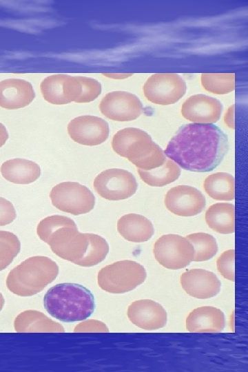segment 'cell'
Listing matches in <instances>:
<instances>
[{"instance_id":"836d02e7","label":"cell","mask_w":248,"mask_h":372,"mask_svg":"<svg viewBox=\"0 0 248 372\" xmlns=\"http://www.w3.org/2000/svg\"><path fill=\"white\" fill-rule=\"evenodd\" d=\"M9 135L6 127L0 123V147H1L8 139Z\"/></svg>"},{"instance_id":"52a82bcc","label":"cell","mask_w":248,"mask_h":372,"mask_svg":"<svg viewBox=\"0 0 248 372\" xmlns=\"http://www.w3.org/2000/svg\"><path fill=\"white\" fill-rule=\"evenodd\" d=\"M52 204L58 209L74 216L93 209L95 197L85 185L76 182H63L55 185L50 193Z\"/></svg>"},{"instance_id":"ba28073f","label":"cell","mask_w":248,"mask_h":372,"mask_svg":"<svg viewBox=\"0 0 248 372\" xmlns=\"http://www.w3.org/2000/svg\"><path fill=\"white\" fill-rule=\"evenodd\" d=\"M153 252L163 267L172 270L189 265L194 258V249L186 237L178 234H165L154 243Z\"/></svg>"},{"instance_id":"9a60e30c","label":"cell","mask_w":248,"mask_h":372,"mask_svg":"<svg viewBox=\"0 0 248 372\" xmlns=\"http://www.w3.org/2000/svg\"><path fill=\"white\" fill-rule=\"evenodd\" d=\"M223 105L216 99L205 94L189 96L183 104L182 116L194 123H216L220 118Z\"/></svg>"},{"instance_id":"484cf974","label":"cell","mask_w":248,"mask_h":372,"mask_svg":"<svg viewBox=\"0 0 248 372\" xmlns=\"http://www.w3.org/2000/svg\"><path fill=\"white\" fill-rule=\"evenodd\" d=\"M194 249L193 261L202 262L212 258L218 251V245L215 238L211 234L198 232L186 236Z\"/></svg>"},{"instance_id":"5b68a950","label":"cell","mask_w":248,"mask_h":372,"mask_svg":"<svg viewBox=\"0 0 248 372\" xmlns=\"http://www.w3.org/2000/svg\"><path fill=\"white\" fill-rule=\"evenodd\" d=\"M59 274L57 264L46 256H32L12 269L6 278L10 292L19 296H31L41 292Z\"/></svg>"},{"instance_id":"5bb4252c","label":"cell","mask_w":248,"mask_h":372,"mask_svg":"<svg viewBox=\"0 0 248 372\" xmlns=\"http://www.w3.org/2000/svg\"><path fill=\"white\" fill-rule=\"evenodd\" d=\"M40 90L43 99L48 103L64 105L76 102L81 94V85L77 76L54 74L43 80Z\"/></svg>"},{"instance_id":"f1b7e54d","label":"cell","mask_w":248,"mask_h":372,"mask_svg":"<svg viewBox=\"0 0 248 372\" xmlns=\"http://www.w3.org/2000/svg\"><path fill=\"white\" fill-rule=\"evenodd\" d=\"M81 92L79 97L75 103H89L95 100L101 92V85L96 79L85 76H78Z\"/></svg>"},{"instance_id":"4fadbf2b","label":"cell","mask_w":248,"mask_h":372,"mask_svg":"<svg viewBox=\"0 0 248 372\" xmlns=\"http://www.w3.org/2000/svg\"><path fill=\"white\" fill-rule=\"evenodd\" d=\"M165 205L172 213L180 216H194L205 207L204 195L190 185H177L169 189L165 196Z\"/></svg>"},{"instance_id":"7a4b0ae2","label":"cell","mask_w":248,"mask_h":372,"mask_svg":"<svg viewBox=\"0 0 248 372\" xmlns=\"http://www.w3.org/2000/svg\"><path fill=\"white\" fill-rule=\"evenodd\" d=\"M37 233L56 256L81 267L98 265L109 252V245L104 238L79 232L74 221L65 216L43 218L37 225Z\"/></svg>"},{"instance_id":"44dd1931","label":"cell","mask_w":248,"mask_h":372,"mask_svg":"<svg viewBox=\"0 0 248 372\" xmlns=\"http://www.w3.org/2000/svg\"><path fill=\"white\" fill-rule=\"evenodd\" d=\"M0 172L6 180L16 184L32 183L41 175V168L37 163L19 158L3 162Z\"/></svg>"},{"instance_id":"277c9868","label":"cell","mask_w":248,"mask_h":372,"mask_svg":"<svg viewBox=\"0 0 248 372\" xmlns=\"http://www.w3.org/2000/svg\"><path fill=\"white\" fill-rule=\"evenodd\" d=\"M114 152L126 158L137 169L150 170L161 166L166 161L164 151L144 130L126 127L118 131L112 140Z\"/></svg>"},{"instance_id":"603a6c76","label":"cell","mask_w":248,"mask_h":372,"mask_svg":"<svg viewBox=\"0 0 248 372\" xmlns=\"http://www.w3.org/2000/svg\"><path fill=\"white\" fill-rule=\"evenodd\" d=\"M205 218L208 227L217 233L229 234L235 231V207L233 204L215 203L207 209Z\"/></svg>"},{"instance_id":"f546056e","label":"cell","mask_w":248,"mask_h":372,"mask_svg":"<svg viewBox=\"0 0 248 372\" xmlns=\"http://www.w3.org/2000/svg\"><path fill=\"white\" fill-rule=\"evenodd\" d=\"M235 251L228 249L224 251L217 259L216 266L218 272L226 279L234 281Z\"/></svg>"},{"instance_id":"6da1fadb","label":"cell","mask_w":248,"mask_h":372,"mask_svg":"<svg viewBox=\"0 0 248 372\" xmlns=\"http://www.w3.org/2000/svg\"><path fill=\"white\" fill-rule=\"evenodd\" d=\"M228 149L227 136L220 128L193 123L179 127L164 153L185 170L208 172L220 164Z\"/></svg>"},{"instance_id":"8992f818","label":"cell","mask_w":248,"mask_h":372,"mask_svg":"<svg viewBox=\"0 0 248 372\" xmlns=\"http://www.w3.org/2000/svg\"><path fill=\"white\" fill-rule=\"evenodd\" d=\"M147 277L144 267L138 262L123 260L103 267L98 273L99 286L111 293H123L132 291Z\"/></svg>"},{"instance_id":"e0dca14e","label":"cell","mask_w":248,"mask_h":372,"mask_svg":"<svg viewBox=\"0 0 248 372\" xmlns=\"http://www.w3.org/2000/svg\"><path fill=\"white\" fill-rule=\"evenodd\" d=\"M127 316L132 324L145 330L163 328L167 323V313L156 301L143 299L133 302L127 308Z\"/></svg>"},{"instance_id":"d6a6232c","label":"cell","mask_w":248,"mask_h":372,"mask_svg":"<svg viewBox=\"0 0 248 372\" xmlns=\"http://www.w3.org/2000/svg\"><path fill=\"white\" fill-rule=\"evenodd\" d=\"M234 111L235 105H232L228 108L224 116L225 123L231 129L235 128Z\"/></svg>"},{"instance_id":"ac0fdd59","label":"cell","mask_w":248,"mask_h":372,"mask_svg":"<svg viewBox=\"0 0 248 372\" xmlns=\"http://www.w3.org/2000/svg\"><path fill=\"white\" fill-rule=\"evenodd\" d=\"M35 97L33 87L20 79H7L0 81V107L16 110L28 106Z\"/></svg>"},{"instance_id":"9c48e42d","label":"cell","mask_w":248,"mask_h":372,"mask_svg":"<svg viewBox=\"0 0 248 372\" xmlns=\"http://www.w3.org/2000/svg\"><path fill=\"white\" fill-rule=\"evenodd\" d=\"M94 187L102 198L109 200H121L132 196L138 183L134 176L123 169H108L103 171L94 180Z\"/></svg>"},{"instance_id":"8fae6325","label":"cell","mask_w":248,"mask_h":372,"mask_svg":"<svg viewBox=\"0 0 248 372\" xmlns=\"http://www.w3.org/2000/svg\"><path fill=\"white\" fill-rule=\"evenodd\" d=\"M99 109L110 120L131 121L142 114L143 106L136 95L125 91H113L103 98Z\"/></svg>"},{"instance_id":"d6986e66","label":"cell","mask_w":248,"mask_h":372,"mask_svg":"<svg viewBox=\"0 0 248 372\" xmlns=\"http://www.w3.org/2000/svg\"><path fill=\"white\" fill-rule=\"evenodd\" d=\"M185 323L187 330L190 332H219L225 328V318L220 309L204 306L192 311Z\"/></svg>"},{"instance_id":"e575fe53","label":"cell","mask_w":248,"mask_h":372,"mask_svg":"<svg viewBox=\"0 0 248 372\" xmlns=\"http://www.w3.org/2000/svg\"><path fill=\"white\" fill-rule=\"evenodd\" d=\"M104 76L112 78V79H123L132 76V74H103Z\"/></svg>"},{"instance_id":"30bf717a","label":"cell","mask_w":248,"mask_h":372,"mask_svg":"<svg viewBox=\"0 0 248 372\" xmlns=\"http://www.w3.org/2000/svg\"><path fill=\"white\" fill-rule=\"evenodd\" d=\"M187 85L182 77L174 73H156L147 79L143 85L147 99L158 105H170L178 101L185 94Z\"/></svg>"},{"instance_id":"3957f363","label":"cell","mask_w":248,"mask_h":372,"mask_svg":"<svg viewBox=\"0 0 248 372\" xmlns=\"http://www.w3.org/2000/svg\"><path fill=\"white\" fill-rule=\"evenodd\" d=\"M46 311L54 318L73 322L88 318L95 309L92 292L85 287L65 282L50 288L43 298Z\"/></svg>"},{"instance_id":"ffe728a7","label":"cell","mask_w":248,"mask_h":372,"mask_svg":"<svg viewBox=\"0 0 248 372\" xmlns=\"http://www.w3.org/2000/svg\"><path fill=\"white\" fill-rule=\"evenodd\" d=\"M117 230L123 238L132 242H146L154 233L152 222L138 214H127L121 216L117 222Z\"/></svg>"},{"instance_id":"4dcf8cb0","label":"cell","mask_w":248,"mask_h":372,"mask_svg":"<svg viewBox=\"0 0 248 372\" xmlns=\"http://www.w3.org/2000/svg\"><path fill=\"white\" fill-rule=\"evenodd\" d=\"M17 214L12 203L0 197V226L9 225L16 218Z\"/></svg>"},{"instance_id":"83f0119b","label":"cell","mask_w":248,"mask_h":372,"mask_svg":"<svg viewBox=\"0 0 248 372\" xmlns=\"http://www.w3.org/2000/svg\"><path fill=\"white\" fill-rule=\"evenodd\" d=\"M20 249V240L14 234L0 231V271L10 265Z\"/></svg>"},{"instance_id":"cb8c5ba5","label":"cell","mask_w":248,"mask_h":372,"mask_svg":"<svg viewBox=\"0 0 248 372\" xmlns=\"http://www.w3.org/2000/svg\"><path fill=\"white\" fill-rule=\"evenodd\" d=\"M203 187L207 195L217 200L230 201L235 198L234 176L226 172H216L208 176Z\"/></svg>"},{"instance_id":"4316f807","label":"cell","mask_w":248,"mask_h":372,"mask_svg":"<svg viewBox=\"0 0 248 372\" xmlns=\"http://www.w3.org/2000/svg\"><path fill=\"white\" fill-rule=\"evenodd\" d=\"M201 84L205 90L216 94H225L235 88L234 73H203Z\"/></svg>"},{"instance_id":"7402d4cb","label":"cell","mask_w":248,"mask_h":372,"mask_svg":"<svg viewBox=\"0 0 248 372\" xmlns=\"http://www.w3.org/2000/svg\"><path fill=\"white\" fill-rule=\"evenodd\" d=\"M17 332H63V327L42 312L27 310L19 314L14 322Z\"/></svg>"},{"instance_id":"1f68e13d","label":"cell","mask_w":248,"mask_h":372,"mask_svg":"<svg viewBox=\"0 0 248 372\" xmlns=\"http://www.w3.org/2000/svg\"><path fill=\"white\" fill-rule=\"evenodd\" d=\"M74 331L78 332H107L108 328L102 322L95 320H89L80 323L74 328Z\"/></svg>"},{"instance_id":"d4e9b609","label":"cell","mask_w":248,"mask_h":372,"mask_svg":"<svg viewBox=\"0 0 248 372\" xmlns=\"http://www.w3.org/2000/svg\"><path fill=\"white\" fill-rule=\"evenodd\" d=\"M137 172L142 180L152 187H163L172 183L180 175L179 166L170 159H166L165 162L157 168L150 170L137 169Z\"/></svg>"},{"instance_id":"d590c367","label":"cell","mask_w":248,"mask_h":372,"mask_svg":"<svg viewBox=\"0 0 248 372\" xmlns=\"http://www.w3.org/2000/svg\"><path fill=\"white\" fill-rule=\"evenodd\" d=\"M5 303V299L2 295V293L0 292V311L2 310Z\"/></svg>"},{"instance_id":"7c38bea8","label":"cell","mask_w":248,"mask_h":372,"mask_svg":"<svg viewBox=\"0 0 248 372\" xmlns=\"http://www.w3.org/2000/svg\"><path fill=\"white\" fill-rule=\"evenodd\" d=\"M68 133L76 143L87 146L99 145L109 136V125L103 118L83 115L73 118L68 125Z\"/></svg>"},{"instance_id":"2e32d148","label":"cell","mask_w":248,"mask_h":372,"mask_svg":"<svg viewBox=\"0 0 248 372\" xmlns=\"http://www.w3.org/2000/svg\"><path fill=\"white\" fill-rule=\"evenodd\" d=\"M182 288L189 296L198 299H207L216 296L221 282L215 273L203 269H193L180 277Z\"/></svg>"}]
</instances>
